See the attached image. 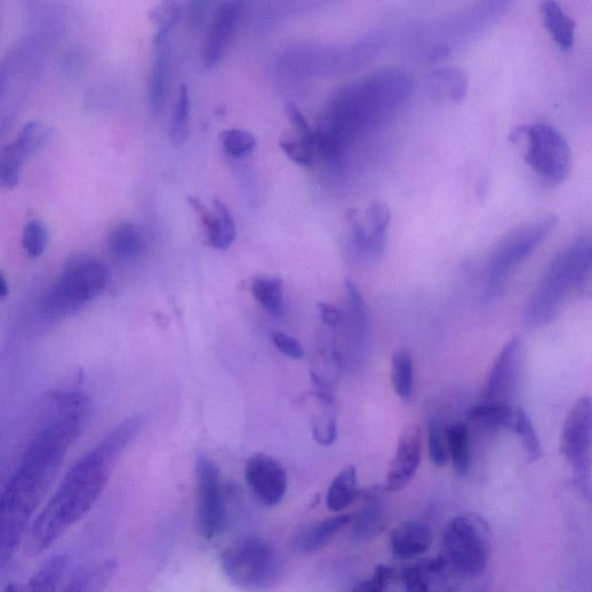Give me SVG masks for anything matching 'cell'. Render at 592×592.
Segmentation results:
<instances>
[{
	"instance_id": "1",
	"label": "cell",
	"mask_w": 592,
	"mask_h": 592,
	"mask_svg": "<svg viewBox=\"0 0 592 592\" xmlns=\"http://www.w3.org/2000/svg\"><path fill=\"white\" fill-rule=\"evenodd\" d=\"M58 412L26 450L19 469L0 495V568L24 539L29 522L61 469L90 413V404L56 403Z\"/></svg>"
},
{
	"instance_id": "2",
	"label": "cell",
	"mask_w": 592,
	"mask_h": 592,
	"mask_svg": "<svg viewBox=\"0 0 592 592\" xmlns=\"http://www.w3.org/2000/svg\"><path fill=\"white\" fill-rule=\"evenodd\" d=\"M413 91L411 74L399 68L377 70L340 87L314 131L316 153L339 166L351 144L399 114Z\"/></svg>"
},
{
	"instance_id": "3",
	"label": "cell",
	"mask_w": 592,
	"mask_h": 592,
	"mask_svg": "<svg viewBox=\"0 0 592 592\" xmlns=\"http://www.w3.org/2000/svg\"><path fill=\"white\" fill-rule=\"evenodd\" d=\"M142 424L143 419L139 417L123 421L72 466L53 498L27 530L24 549L28 557L48 550L71 525L90 512Z\"/></svg>"
},
{
	"instance_id": "4",
	"label": "cell",
	"mask_w": 592,
	"mask_h": 592,
	"mask_svg": "<svg viewBox=\"0 0 592 592\" xmlns=\"http://www.w3.org/2000/svg\"><path fill=\"white\" fill-rule=\"evenodd\" d=\"M591 241L588 236L573 241L554 257L524 310V321L530 327L550 323L568 296L583 291L590 283Z\"/></svg>"
},
{
	"instance_id": "5",
	"label": "cell",
	"mask_w": 592,
	"mask_h": 592,
	"mask_svg": "<svg viewBox=\"0 0 592 592\" xmlns=\"http://www.w3.org/2000/svg\"><path fill=\"white\" fill-rule=\"evenodd\" d=\"M107 284L108 270L99 259L74 256L65 264L57 284L44 295L42 313L53 321L72 316L100 295Z\"/></svg>"
},
{
	"instance_id": "6",
	"label": "cell",
	"mask_w": 592,
	"mask_h": 592,
	"mask_svg": "<svg viewBox=\"0 0 592 592\" xmlns=\"http://www.w3.org/2000/svg\"><path fill=\"white\" fill-rule=\"evenodd\" d=\"M558 217L544 216L518 226L499 241L486 266V295L493 299L518 264L527 259L557 227Z\"/></svg>"
},
{
	"instance_id": "7",
	"label": "cell",
	"mask_w": 592,
	"mask_h": 592,
	"mask_svg": "<svg viewBox=\"0 0 592 592\" xmlns=\"http://www.w3.org/2000/svg\"><path fill=\"white\" fill-rule=\"evenodd\" d=\"M490 538V525L483 516H457L443 532V557L458 575L480 576L490 560Z\"/></svg>"
},
{
	"instance_id": "8",
	"label": "cell",
	"mask_w": 592,
	"mask_h": 592,
	"mask_svg": "<svg viewBox=\"0 0 592 592\" xmlns=\"http://www.w3.org/2000/svg\"><path fill=\"white\" fill-rule=\"evenodd\" d=\"M221 568L229 582L246 590L268 589L280 575L275 549L258 537L228 547L221 555Z\"/></svg>"
},
{
	"instance_id": "9",
	"label": "cell",
	"mask_w": 592,
	"mask_h": 592,
	"mask_svg": "<svg viewBox=\"0 0 592 592\" xmlns=\"http://www.w3.org/2000/svg\"><path fill=\"white\" fill-rule=\"evenodd\" d=\"M513 142L524 139L527 143L525 161L552 185L564 182L572 170V152L562 133L550 124L522 125L512 136Z\"/></svg>"
},
{
	"instance_id": "10",
	"label": "cell",
	"mask_w": 592,
	"mask_h": 592,
	"mask_svg": "<svg viewBox=\"0 0 592 592\" xmlns=\"http://www.w3.org/2000/svg\"><path fill=\"white\" fill-rule=\"evenodd\" d=\"M591 434V399L584 396L569 411L560 439L561 454L572 464L582 485L589 484Z\"/></svg>"
},
{
	"instance_id": "11",
	"label": "cell",
	"mask_w": 592,
	"mask_h": 592,
	"mask_svg": "<svg viewBox=\"0 0 592 592\" xmlns=\"http://www.w3.org/2000/svg\"><path fill=\"white\" fill-rule=\"evenodd\" d=\"M196 476L198 530L205 539L211 540L224 531L226 523L219 469L209 458L201 456L197 460Z\"/></svg>"
},
{
	"instance_id": "12",
	"label": "cell",
	"mask_w": 592,
	"mask_h": 592,
	"mask_svg": "<svg viewBox=\"0 0 592 592\" xmlns=\"http://www.w3.org/2000/svg\"><path fill=\"white\" fill-rule=\"evenodd\" d=\"M352 242L358 254L368 261H377L387 249L391 213L387 205L375 202L364 214L351 211Z\"/></svg>"
},
{
	"instance_id": "13",
	"label": "cell",
	"mask_w": 592,
	"mask_h": 592,
	"mask_svg": "<svg viewBox=\"0 0 592 592\" xmlns=\"http://www.w3.org/2000/svg\"><path fill=\"white\" fill-rule=\"evenodd\" d=\"M523 345L520 338H513L503 347L487 375L484 402L512 404V399L522 372Z\"/></svg>"
},
{
	"instance_id": "14",
	"label": "cell",
	"mask_w": 592,
	"mask_h": 592,
	"mask_svg": "<svg viewBox=\"0 0 592 592\" xmlns=\"http://www.w3.org/2000/svg\"><path fill=\"white\" fill-rule=\"evenodd\" d=\"M244 478L263 505L275 507L284 500L288 480L284 466L276 458L265 454L251 457L244 469Z\"/></svg>"
},
{
	"instance_id": "15",
	"label": "cell",
	"mask_w": 592,
	"mask_h": 592,
	"mask_svg": "<svg viewBox=\"0 0 592 592\" xmlns=\"http://www.w3.org/2000/svg\"><path fill=\"white\" fill-rule=\"evenodd\" d=\"M423 457V432L418 425L406 427L398 440L386 478L387 492H397L416 476Z\"/></svg>"
},
{
	"instance_id": "16",
	"label": "cell",
	"mask_w": 592,
	"mask_h": 592,
	"mask_svg": "<svg viewBox=\"0 0 592 592\" xmlns=\"http://www.w3.org/2000/svg\"><path fill=\"white\" fill-rule=\"evenodd\" d=\"M244 3L246 0H228L214 14L204 46L203 63L206 69L214 68L224 58L239 27Z\"/></svg>"
},
{
	"instance_id": "17",
	"label": "cell",
	"mask_w": 592,
	"mask_h": 592,
	"mask_svg": "<svg viewBox=\"0 0 592 592\" xmlns=\"http://www.w3.org/2000/svg\"><path fill=\"white\" fill-rule=\"evenodd\" d=\"M188 202L201 219L210 246L219 250L231 247L236 239V225L228 207L219 199H214L213 210L196 197H188Z\"/></svg>"
},
{
	"instance_id": "18",
	"label": "cell",
	"mask_w": 592,
	"mask_h": 592,
	"mask_svg": "<svg viewBox=\"0 0 592 592\" xmlns=\"http://www.w3.org/2000/svg\"><path fill=\"white\" fill-rule=\"evenodd\" d=\"M154 55L148 76V105L152 114L164 113L172 79V48L169 39L152 42Z\"/></svg>"
},
{
	"instance_id": "19",
	"label": "cell",
	"mask_w": 592,
	"mask_h": 592,
	"mask_svg": "<svg viewBox=\"0 0 592 592\" xmlns=\"http://www.w3.org/2000/svg\"><path fill=\"white\" fill-rule=\"evenodd\" d=\"M347 314L344 316L347 354L360 360L367 346L368 316L364 299L352 281H346Z\"/></svg>"
},
{
	"instance_id": "20",
	"label": "cell",
	"mask_w": 592,
	"mask_h": 592,
	"mask_svg": "<svg viewBox=\"0 0 592 592\" xmlns=\"http://www.w3.org/2000/svg\"><path fill=\"white\" fill-rule=\"evenodd\" d=\"M306 402L315 440L321 446H331L338 435L337 411L332 395L318 390L310 394Z\"/></svg>"
},
{
	"instance_id": "21",
	"label": "cell",
	"mask_w": 592,
	"mask_h": 592,
	"mask_svg": "<svg viewBox=\"0 0 592 592\" xmlns=\"http://www.w3.org/2000/svg\"><path fill=\"white\" fill-rule=\"evenodd\" d=\"M432 543L431 529L417 521L399 525L390 536L391 551L401 560H411L425 554L431 549Z\"/></svg>"
},
{
	"instance_id": "22",
	"label": "cell",
	"mask_w": 592,
	"mask_h": 592,
	"mask_svg": "<svg viewBox=\"0 0 592 592\" xmlns=\"http://www.w3.org/2000/svg\"><path fill=\"white\" fill-rule=\"evenodd\" d=\"M540 16L546 31L562 51L572 50L575 43V22L555 0L540 3Z\"/></svg>"
},
{
	"instance_id": "23",
	"label": "cell",
	"mask_w": 592,
	"mask_h": 592,
	"mask_svg": "<svg viewBox=\"0 0 592 592\" xmlns=\"http://www.w3.org/2000/svg\"><path fill=\"white\" fill-rule=\"evenodd\" d=\"M426 86L435 99L461 102L468 93L469 81L461 70L442 68L428 73Z\"/></svg>"
},
{
	"instance_id": "24",
	"label": "cell",
	"mask_w": 592,
	"mask_h": 592,
	"mask_svg": "<svg viewBox=\"0 0 592 592\" xmlns=\"http://www.w3.org/2000/svg\"><path fill=\"white\" fill-rule=\"evenodd\" d=\"M351 515H338L313 525L296 538L295 547L302 553L312 554L323 549L339 531L351 524Z\"/></svg>"
},
{
	"instance_id": "25",
	"label": "cell",
	"mask_w": 592,
	"mask_h": 592,
	"mask_svg": "<svg viewBox=\"0 0 592 592\" xmlns=\"http://www.w3.org/2000/svg\"><path fill=\"white\" fill-rule=\"evenodd\" d=\"M108 247L115 258L121 261H132L142 255L145 249L143 233L131 222H123L109 234Z\"/></svg>"
},
{
	"instance_id": "26",
	"label": "cell",
	"mask_w": 592,
	"mask_h": 592,
	"mask_svg": "<svg viewBox=\"0 0 592 592\" xmlns=\"http://www.w3.org/2000/svg\"><path fill=\"white\" fill-rule=\"evenodd\" d=\"M448 457L456 475L464 477L471 468V435L468 425L456 423L446 427Z\"/></svg>"
},
{
	"instance_id": "27",
	"label": "cell",
	"mask_w": 592,
	"mask_h": 592,
	"mask_svg": "<svg viewBox=\"0 0 592 592\" xmlns=\"http://www.w3.org/2000/svg\"><path fill=\"white\" fill-rule=\"evenodd\" d=\"M514 413L510 403L481 401L471 407L468 418L472 423L487 429V431L497 432L512 427Z\"/></svg>"
},
{
	"instance_id": "28",
	"label": "cell",
	"mask_w": 592,
	"mask_h": 592,
	"mask_svg": "<svg viewBox=\"0 0 592 592\" xmlns=\"http://www.w3.org/2000/svg\"><path fill=\"white\" fill-rule=\"evenodd\" d=\"M358 497V471L355 466L350 465L332 480L327 495V506L332 512H342Z\"/></svg>"
},
{
	"instance_id": "29",
	"label": "cell",
	"mask_w": 592,
	"mask_h": 592,
	"mask_svg": "<svg viewBox=\"0 0 592 592\" xmlns=\"http://www.w3.org/2000/svg\"><path fill=\"white\" fill-rule=\"evenodd\" d=\"M379 500V499H377ZM377 500L367 501V505L352 517L351 534L355 540L365 542L379 536L386 524L383 507Z\"/></svg>"
},
{
	"instance_id": "30",
	"label": "cell",
	"mask_w": 592,
	"mask_h": 592,
	"mask_svg": "<svg viewBox=\"0 0 592 592\" xmlns=\"http://www.w3.org/2000/svg\"><path fill=\"white\" fill-rule=\"evenodd\" d=\"M391 382L396 395L407 402L413 396L414 364L409 350L398 349L391 360Z\"/></svg>"
},
{
	"instance_id": "31",
	"label": "cell",
	"mask_w": 592,
	"mask_h": 592,
	"mask_svg": "<svg viewBox=\"0 0 592 592\" xmlns=\"http://www.w3.org/2000/svg\"><path fill=\"white\" fill-rule=\"evenodd\" d=\"M251 293L264 309L272 315L284 312V283L278 278H259L253 281Z\"/></svg>"
},
{
	"instance_id": "32",
	"label": "cell",
	"mask_w": 592,
	"mask_h": 592,
	"mask_svg": "<svg viewBox=\"0 0 592 592\" xmlns=\"http://www.w3.org/2000/svg\"><path fill=\"white\" fill-rule=\"evenodd\" d=\"M181 13L179 0H159V3L148 12V18L157 27L153 42L169 39L170 32L181 19Z\"/></svg>"
},
{
	"instance_id": "33",
	"label": "cell",
	"mask_w": 592,
	"mask_h": 592,
	"mask_svg": "<svg viewBox=\"0 0 592 592\" xmlns=\"http://www.w3.org/2000/svg\"><path fill=\"white\" fill-rule=\"evenodd\" d=\"M512 427L521 440L528 462H538L540 457L543 456L542 442L539 440L535 426L532 424L528 413L523 409L515 411Z\"/></svg>"
},
{
	"instance_id": "34",
	"label": "cell",
	"mask_w": 592,
	"mask_h": 592,
	"mask_svg": "<svg viewBox=\"0 0 592 592\" xmlns=\"http://www.w3.org/2000/svg\"><path fill=\"white\" fill-rule=\"evenodd\" d=\"M191 103L187 85L180 87L179 96H177L174 118L169 129L170 143L175 147L182 146L187 142L189 136Z\"/></svg>"
},
{
	"instance_id": "35",
	"label": "cell",
	"mask_w": 592,
	"mask_h": 592,
	"mask_svg": "<svg viewBox=\"0 0 592 592\" xmlns=\"http://www.w3.org/2000/svg\"><path fill=\"white\" fill-rule=\"evenodd\" d=\"M68 567L69 558L66 555H58L32 577L31 581L28 582L27 589L31 591H55Z\"/></svg>"
},
{
	"instance_id": "36",
	"label": "cell",
	"mask_w": 592,
	"mask_h": 592,
	"mask_svg": "<svg viewBox=\"0 0 592 592\" xmlns=\"http://www.w3.org/2000/svg\"><path fill=\"white\" fill-rule=\"evenodd\" d=\"M116 569L114 561H106L98 566L87 568L73 576L68 591H94L102 589L113 576Z\"/></svg>"
},
{
	"instance_id": "37",
	"label": "cell",
	"mask_w": 592,
	"mask_h": 592,
	"mask_svg": "<svg viewBox=\"0 0 592 592\" xmlns=\"http://www.w3.org/2000/svg\"><path fill=\"white\" fill-rule=\"evenodd\" d=\"M26 155L20 151L16 143H11L0 154V185L6 189L16 187L20 169L24 165Z\"/></svg>"
},
{
	"instance_id": "38",
	"label": "cell",
	"mask_w": 592,
	"mask_h": 592,
	"mask_svg": "<svg viewBox=\"0 0 592 592\" xmlns=\"http://www.w3.org/2000/svg\"><path fill=\"white\" fill-rule=\"evenodd\" d=\"M51 129L47 124L41 122H31L22 129L19 137L14 140V143L20 148V151L29 157L36 152L42 150L50 142Z\"/></svg>"
},
{
	"instance_id": "39",
	"label": "cell",
	"mask_w": 592,
	"mask_h": 592,
	"mask_svg": "<svg viewBox=\"0 0 592 592\" xmlns=\"http://www.w3.org/2000/svg\"><path fill=\"white\" fill-rule=\"evenodd\" d=\"M280 148L285 152L288 159L302 167L313 165L315 150V135L312 137L298 138L287 137L280 140Z\"/></svg>"
},
{
	"instance_id": "40",
	"label": "cell",
	"mask_w": 592,
	"mask_h": 592,
	"mask_svg": "<svg viewBox=\"0 0 592 592\" xmlns=\"http://www.w3.org/2000/svg\"><path fill=\"white\" fill-rule=\"evenodd\" d=\"M428 454L432 463L438 468H443L449 461L446 427L436 416L428 421Z\"/></svg>"
},
{
	"instance_id": "41",
	"label": "cell",
	"mask_w": 592,
	"mask_h": 592,
	"mask_svg": "<svg viewBox=\"0 0 592 592\" xmlns=\"http://www.w3.org/2000/svg\"><path fill=\"white\" fill-rule=\"evenodd\" d=\"M221 143L228 155L240 159L254 152L257 140L249 131L232 129L222 132Z\"/></svg>"
},
{
	"instance_id": "42",
	"label": "cell",
	"mask_w": 592,
	"mask_h": 592,
	"mask_svg": "<svg viewBox=\"0 0 592 592\" xmlns=\"http://www.w3.org/2000/svg\"><path fill=\"white\" fill-rule=\"evenodd\" d=\"M49 233L46 226L39 220L28 222L22 233V247L34 258L43 255L48 247Z\"/></svg>"
},
{
	"instance_id": "43",
	"label": "cell",
	"mask_w": 592,
	"mask_h": 592,
	"mask_svg": "<svg viewBox=\"0 0 592 592\" xmlns=\"http://www.w3.org/2000/svg\"><path fill=\"white\" fill-rule=\"evenodd\" d=\"M403 587L407 591L411 592H426L431 590L432 582L423 564L410 566L404 569L399 575Z\"/></svg>"
},
{
	"instance_id": "44",
	"label": "cell",
	"mask_w": 592,
	"mask_h": 592,
	"mask_svg": "<svg viewBox=\"0 0 592 592\" xmlns=\"http://www.w3.org/2000/svg\"><path fill=\"white\" fill-rule=\"evenodd\" d=\"M395 569L386 565H379L370 579L358 583L354 591L382 592L389 589L396 579Z\"/></svg>"
},
{
	"instance_id": "45",
	"label": "cell",
	"mask_w": 592,
	"mask_h": 592,
	"mask_svg": "<svg viewBox=\"0 0 592 592\" xmlns=\"http://www.w3.org/2000/svg\"><path fill=\"white\" fill-rule=\"evenodd\" d=\"M214 2L216 0H188L187 21L192 31H199L203 28Z\"/></svg>"
},
{
	"instance_id": "46",
	"label": "cell",
	"mask_w": 592,
	"mask_h": 592,
	"mask_svg": "<svg viewBox=\"0 0 592 592\" xmlns=\"http://www.w3.org/2000/svg\"><path fill=\"white\" fill-rule=\"evenodd\" d=\"M273 345L277 350L286 355V357L301 360L305 358V350L298 339L287 335L285 332L275 331L271 333Z\"/></svg>"
},
{
	"instance_id": "47",
	"label": "cell",
	"mask_w": 592,
	"mask_h": 592,
	"mask_svg": "<svg viewBox=\"0 0 592 592\" xmlns=\"http://www.w3.org/2000/svg\"><path fill=\"white\" fill-rule=\"evenodd\" d=\"M286 115L288 120H290L291 124L295 128L298 135L302 137H312L314 136V131L310 128V125L306 121V118L303 117L301 111L296 108L294 105H287L286 106Z\"/></svg>"
},
{
	"instance_id": "48",
	"label": "cell",
	"mask_w": 592,
	"mask_h": 592,
	"mask_svg": "<svg viewBox=\"0 0 592 592\" xmlns=\"http://www.w3.org/2000/svg\"><path fill=\"white\" fill-rule=\"evenodd\" d=\"M318 309H320L321 320L327 327L337 329L342 325L345 316L342 310L329 303H320Z\"/></svg>"
},
{
	"instance_id": "49",
	"label": "cell",
	"mask_w": 592,
	"mask_h": 592,
	"mask_svg": "<svg viewBox=\"0 0 592 592\" xmlns=\"http://www.w3.org/2000/svg\"><path fill=\"white\" fill-rule=\"evenodd\" d=\"M7 295H9V286H7L5 278L0 273V300L5 299Z\"/></svg>"
}]
</instances>
